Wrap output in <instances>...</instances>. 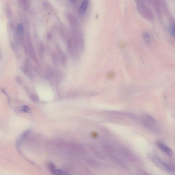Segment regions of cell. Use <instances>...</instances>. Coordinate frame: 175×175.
I'll return each mask as SVG.
<instances>
[{
	"label": "cell",
	"instance_id": "ba28073f",
	"mask_svg": "<svg viewBox=\"0 0 175 175\" xmlns=\"http://www.w3.org/2000/svg\"><path fill=\"white\" fill-rule=\"evenodd\" d=\"M170 29L171 34L172 36L175 37V24H173L171 25Z\"/></svg>",
	"mask_w": 175,
	"mask_h": 175
},
{
	"label": "cell",
	"instance_id": "9c48e42d",
	"mask_svg": "<svg viewBox=\"0 0 175 175\" xmlns=\"http://www.w3.org/2000/svg\"><path fill=\"white\" fill-rule=\"evenodd\" d=\"M55 174L58 175H65L66 174V173L61 169H56L55 172Z\"/></svg>",
	"mask_w": 175,
	"mask_h": 175
},
{
	"label": "cell",
	"instance_id": "8992f818",
	"mask_svg": "<svg viewBox=\"0 0 175 175\" xmlns=\"http://www.w3.org/2000/svg\"><path fill=\"white\" fill-rule=\"evenodd\" d=\"M18 30L20 34H22L24 31V25L21 24H19L18 25Z\"/></svg>",
	"mask_w": 175,
	"mask_h": 175
},
{
	"label": "cell",
	"instance_id": "6da1fadb",
	"mask_svg": "<svg viewBox=\"0 0 175 175\" xmlns=\"http://www.w3.org/2000/svg\"><path fill=\"white\" fill-rule=\"evenodd\" d=\"M152 159L153 163L160 169L169 172L172 171V169L171 167L158 156H153Z\"/></svg>",
	"mask_w": 175,
	"mask_h": 175
},
{
	"label": "cell",
	"instance_id": "5b68a950",
	"mask_svg": "<svg viewBox=\"0 0 175 175\" xmlns=\"http://www.w3.org/2000/svg\"><path fill=\"white\" fill-rule=\"evenodd\" d=\"M143 39L145 43L149 44L150 41L151 37L149 34L147 32H144L143 34Z\"/></svg>",
	"mask_w": 175,
	"mask_h": 175
},
{
	"label": "cell",
	"instance_id": "277c9868",
	"mask_svg": "<svg viewBox=\"0 0 175 175\" xmlns=\"http://www.w3.org/2000/svg\"><path fill=\"white\" fill-rule=\"evenodd\" d=\"M88 4V0H84L79 8V12L80 14H83L86 12V10L87 9Z\"/></svg>",
	"mask_w": 175,
	"mask_h": 175
},
{
	"label": "cell",
	"instance_id": "30bf717a",
	"mask_svg": "<svg viewBox=\"0 0 175 175\" xmlns=\"http://www.w3.org/2000/svg\"><path fill=\"white\" fill-rule=\"evenodd\" d=\"M70 1L71 2H74V1H75V0H70Z\"/></svg>",
	"mask_w": 175,
	"mask_h": 175
},
{
	"label": "cell",
	"instance_id": "52a82bcc",
	"mask_svg": "<svg viewBox=\"0 0 175 175\" xmlns=\"http://www.w3.org/2000/svg\"><path fill=\"white\" fill-rule=\"evenodd\" d=\"M22 112L25 113H30L31 112V110L29 107L26 106V105H24L22 107L21 109Z\"/></svg>",
	"mask_w": 175,
	"mask_h": 175
},
{
	"label": "cell",
	"instance_id": "7a4b0ae2",
	"mask_svg": "<svg viewBox=\"0 0 175 175\" xmlns=\"http://www.w3.org/2000/svg\"><path fill=\"white\" fill-rule=\"evenodd\" d=\"M157 146L164 152L169 156H171L173 155V152L171 149L163 143L158 141L156 142Z\"/></svg>",
	"mask_w": 175,
	"mask_h": 175
},
{
	"label": "cell",
	"instance_id": "3957f363",
	"mask_svg": "<svg viewBox=\"0 0 175 175\" xmlns=\"http://www.w3.org/2000/svg\"><path fill=\"white\" fill-rule=\"evenodd\" d=\"M29 131L28 130L24 132V133L22 134L19 137L16 141V145L17 146L19 147L22 142V141L24 140V139L26 137V136L28 135L29 133Z\"/></svg>",
	"mask_w": 175,
	"mask_h": 175
}]
</instances>
